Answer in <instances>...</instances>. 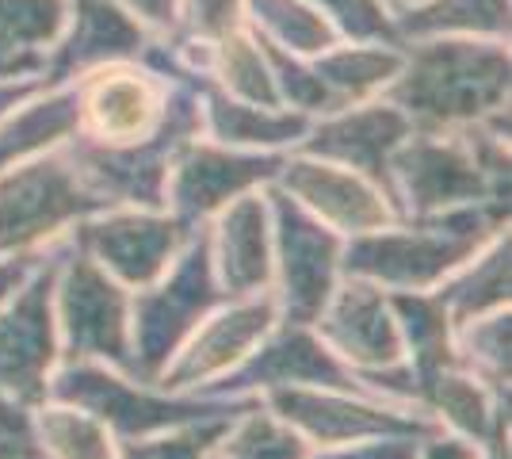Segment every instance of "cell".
Wrapping results in <instances>:
<instances>
[{
  "label": "cell",
  "instance_id": "6da1fadb",
  "mask_svg": "<svg viewBox=\"0 0 512 459\" xmlns=\"http://www.w3.org/2000/svg\"><path fill=\"white\" fill-rule=\"evenodd\" d=\"M383 92L413 123V131H459L493 111H505L509 50L497 39L482 43L467 35L421 39Z\"/></svg>",
  "mask_w": 512,
  "mask_h": 459
},
{
  "label": "cell",
  "instance_id": "7a4b0ae2",
  "mask_svg": "<svg viewBox=\"0 0 512 459\" xmlns=\"http://www.w3.org/2000/svg\"><path fill=\"white\" fill-rule=\"evenodd\" d=\"M509 222L505 199L467 203L444 215L394 222L375 234L352 238L341 249V268L356 280L394 291H425L448 280Z\"/></svg>",
  "mask_w": 512,
  "mask_h": 459
},
{
  "label": "cell",
  "instance_id": "3957f363",
  "mask_svg": "<svg viewBox=\"0 0 512 459\" xmlns=\"http://www.w3.org/2000/svg\"><path fill=\"white\" fill-rule=\"evenodd\" d=\"M46 398L65 402L104 421L111 433L123 440L153 437V433H169L180 425L195 421H214V417H241L256 398H169V394H150L142 387L127 383L123 375L96 368L88 360H69L62 372L46 379Z\"/></svg>",
  "mask_w": 512,
  "mask_h": 459
},
{
  "label": "cell",
  "instance_id": "277c9868",
  "mask_svg": "<svg viewBox=\"0 0 512 459\" xmlns=\"http://www.w3.org/2000/svg\"><path fill=\"white\" fill-rule=\"evenodd\" d=\"M226 303H230V295L222 291L218 276H214L211 234L203 226H195L169 280L157 284L153 291H142L130 303V314H134L130 375H138L146 383L161 379V372L195 333V326Z\"/></svg>",
  "mask_w": 512,
  "mask_h": 459
},
{
  "label": "cell",
  "instance_id": "5b68a950",
  "mask_svg": "<svg viewBox=\"0 0 512 459\" xmlns=\"http://www.w3.org/2000/svg\"><path fill=\"white\" fill-rule=\"evenodd\" d=\"M199 119H203L199 96L192 88H172L165 119L150 138L127 142V146H104V142L81 138V142H73V161L107 203L161 207L172 161L192 142V134L199 131Z\"/></svg>",
  "mask_w": 512,
  "mask_h": 459
},
{
  "label": "cell",
  "instance_id": "8992f818",
  "mask_svg": "<svg viewBox=\"0 0 512 459\" xmlns=\"http://www.w3.org/2000/svg\"><path fill=\"white\" fill-rule=\"evenodd\" d=\"M107 207L111 203L81 176L73 153H50L16 169L8 165L0 169V257L23 253L69 222Z\"/></svg>",
  "mask_w": 512,
  "mask_h": 459
},
{
  "label": "cell",
  "instance_id": "52a82bcc",
  "mask_svg": "<svg viewBox=\"0 0 512 459\" xmlns=\"http://www.w3.org/2000/svg\"><path fill=\"white\" fill-rule=\"evenodd\" d=\"M69 253V245H54L27 272L20 291H12L0 310V394L20 406H43L46 379L58 360L54 333V284Z\"/></svg>",
  "mask_w": 512,
  "mask_h": 459
},
{
  "label": "cell",
  "instance_id": "ba28073f",
  "mask_svg": "<svg viewBox=\"0 0 512 459\" xmlns=\"http://www.w3.org/2000/svg\"><path fill=\"white\" fill-rule=\"evenodd\" d=\"M390 180H394V196L402 207V222L444 215V211L486 203V199L509 203V192H501L490 173L478 165L463 131H413L390 157Z\"/></svg>",
  "mask_w": 512,
  "mask_h": 459
},
{
  "label": "cell",
  "instance_id": "9c48e42d",
  "mask_svg": "<svg viewBox=\"0 0 512 459\" xmlns=\"http://www.w3.org/2000/svg\"><path fill=\"white\" fill-rule=\"evenodd\" d=\"M58 310L65 329L69 360H107L130 375V303L119 280L69 241V253L58 272Z\"/></svg>",
  "mask_w": 512,
  "mask_h": 459
},
{
  "label": "cell",
  "instance_id": "30bf717a",
  "mask_svg": "<svg viewBox=\"0 0 512 459\" xmlns=\"http://www.w3.org/2000/svg\"><path fill=\"white\" fill-rule=\"evenodd\" d=\"M272 215H276V253L279 280H283V318L291 326H314L325 303L337 291L341 272V238L318 222L302 203L287 192H272Z\"/></svg>",
  "mask_w": 512,
  "mask_h": 459
},
{
  "label": "cell",
  "instance_id": "8fae6325",
  "mask_svg": "<svg viewBox=\"0 0 512 459\" xmlns=\"http://www.w3.org/2000/svg\"><path fill=\"white\" fill-rule=\"evenodd\" d=\"M268 406L279 421H287L295 433L318 444H348V440L375 437H436L440 425L428 417L398 414L379 402H367L363 394L318 391V387H276L268 394Z\"/></svg>",
  "mask_w": 512,
  "mask_h": 459
},
{
  "label": "cell",
  "instance_id": "7c38bea8",
  "mask_svg": "<svg viewBox=\"0 0 512 459\" xmlns=\"http://www.w3.org/2000/svg\"><path fill=\"white\" fill-rule=\"evenodd\" d=\"M276 391V387H318V391H344V394H363L356 372L341 364L333 349L321 341L310 326H291L283 322V329L268 333V341L260 345V352H249L234 372L222 383H214V394H245V391Z\"/></svg>",
  "mask_w": 512,
  "mask_h": 459
},
{
  "label": "cell",
  "instance_id": "4fadbf2b",
  "mask_svg": "<svg viewBox=\"0 0 512 459\" xmlns=\"http://www.w3.org/2000/svg\"><path fill=\"white\" fill-rule=\"evenodd\" d=\"M279 169H283V157L276 153H237L230 146L222 150V146L188 142L172 161L165 203H172V219L195 230L230 199L245 196L264 180H276Z\"/></svg>",
  "mask_w": 512,
  "mask_h": 459
},
{
  "label": "cell",
  "instance_id": "5bb4252c",
  "mask_svg": "<svg viewBox=\"0 0 512 459\" xmlns=\"http://www.w3.org/2000/svg\"><path fill=\"white\" fill-rule=\"evenodd\" d=\"M306 134H310L302 142L306 157H321V161H333V165H344L352 173L367 176L390 199L394 215L402 222V207H398L394 180H390V157L413 134V123L402 111L390 100L367 104V108H341L329 111V119Z\"/></svg>",
  "mask_w": 512,
  "mask_h": 459
},
{
  "label": "cell",
  "instance_id": "9a60e30c",
  "mask_svg": "<svg viewBox=\"0 0 512 459\" xmlns=\"http://www.w3.org/2000/svg\"><path fill=\"white\" fill-rule=\"evenodd\" d=\"M77 100H81V127H88L92 142L127 146L150 138L161 127L169 108V85L161 73L111 62L77 88Z\"/></svg>",
  "mask_w": 512,
  "mask_h": 459
},
{
  "label": "cell",
  "instance_id": "2e32d148",
  "mask_svg": "<svg viewBox=\"0 0 512 459\" xmlns=\"http://www.w3.org/2000/svg\"><path fill=\"white\" fill-rule=\"evenodd\" d=\"M188 226L172 219V215H107L100 222H85L73 241L77 249H85L92 261L104 268L111 280L127 287H150L161 280V272L169 261L184 249Z\"/></svg>",
  "mask_w": 512,
  "mask_h": 459
},
{
  "label": "cell",
  "instance_id": "e0dca14e",
  "mask_svg": "<svg viewBox=\"0 0 512 459\" xmlns=\"http://www.w3.org/2000/svg\"><path fill=\"white\" fill-rule=\"evenodd\" d=\"M283 192L302 203L310 215H318V222L341 230V234H375L394 226L398 215L390 207V199L367 180V176L352 173L344 165L321 161V157H291L279 169Z\"/></svg>",
  "mask_w": 512,
  "mask_h": 459
},
{
  "label": "cell",
  "instance_id": "ac0fdd59",
  "mask_svg": "<svg viewBox=\"0 0 512 459\" xmlns=\"http://www.w3.org/2000/svg\"><path fill=\"white\" fill-rule=\"evenodd\" d=\"M314 326L321 329V341L333 349V356L348 360L352 372H375L406 360V345L383 287L367 280L348 276V284L333 291Z\"/></svg>",
  "mask_w": 512,
  "mask_h": 459
},
{
  "label": "cell",
  "instance_id": "d6986e66",
  "mask_svg": "<svg viewBox=\"0 0 512 459\" xmlns=\"http://www.w3.org/2000/svg\"><path fill=\"white\" fill-rule=\"evenodd\" d=\"M276 326V299L260 295V299H245V303L222 310L207 326L188 341V349L180 352V360L169 372H161V387L165 391H184V387H199L214 375L234 372L237 364L272 333Z\"/></svg>",
  "mask_w": 512,
  "mask_h": 459
},
{
  "label": "cell",
  "instance_id": "ffe728a7",
  "mask_svg": "<svg viewBox=\"0 0 512 459\" xmlns=\"http://www.w3.org/2000/svg\"><path fill=\"white\" fill-rule=\"evenodd\" d=\"M146 46V27L115 0H73V23L50 62L46 85H62L69 77L100 69L111 62H130Z\"/></svg>",
  "mask_w": 512,
  "mask_h": 459
},
{
  "label": "cell",
  "instance_id": "44dd1931",
  "mask_svg": "<svg viewBox=\"0 0 512 459\" xmlns=\"http://www.w3.org/2000/svg\"><path fill=\"white\" fill-rule=\"evenodd\" d=\"M214 276L230 299H249L272 280V230H268V203L260 196H245L230 203L218 219V234L211 238Z\"/></svg>",
  "mask_w": 512,
  "mask_h": 459
},
{
  "label": "cell",
  "instance_id": "7402d4cb",
  "mask_svg": "<svg viewBox=\"0 0 512 459\" xmlns=\"http://www.w3.org/2000/svg\"><path fill=\"white\" fill-rule=\"evenodd\" d=\"M386 303L398 322L402 345L409 349L406 368L413 375V402H417L436 375L459 364L455 345H451V318L440 306V299L425 295V291H390Z\"/></svg>",
  "mask_w": 512,
  "mask_h": 459
},
{
  "label": "cell",
  "instance_id": "603a6c76",
  "mask_svg": "<svg viewBox=\"0 0 512 459\" xmlns=\"http://www.w3.org/2000/svg\"><path fill=\"white\" fill-rule=\"evenodd\" d=\"M203 115H207V127H211V134L222 146L276 150V146L299 142L310 131V115H302V111L256 108V104L234 100L230 92H222L214 85H203Z\"/></svg>",
  "mask_w": 512,
  "mask_h": 459
},
{
  "label": "cell",
  "instance_id": "cb8c5ba5",
  "mask_svg": "<svg viewBox=\"0 0 512 459\" xmlns=\"http://www.w3.org/2000/svg\"><path fill=\"white\" fill-rule=\"evenodd\" d=\"M77 131H81L77 88H54V92L43 88L39 100H31L23 111L0 119V169L50 150L65 138H73Z\"/></svg>",
  "mask_w": 512,
  "mask_h": 459
},
{
  "label": "cell",
  "instance_id": "d4e9b609",
  "mask_svg": "<svg viewBox=\"0 0 512 459\" xmlns=\"http://www.w3.org/2000/svg\"><path fill=\"white\" fill-rule=\"evenodd\" d=\"M394 31L413 39H501L509 35V0H417L394 16Z\"/></svg>",
  "mask_w": 512,
  "mask_h": 459
},
{
  "label": "cell",
  "instance_id": "484cf974",
  "mask_svg": "<svg viewBox=\"0 0 512 459\" xmlns=\"http://www.w3.org/2000/svg\"><path fill=\"white\" fill-rule=\"evenodd\" d=\"M402 62H406V54L394 50L390 43H360L344 46V50H337V46L325 50V54L314 58V69L325 81V88L333 92L337 111H341L390 85L402 73Z\"/></svg>",
  "mask_w": 512,
  "mask_h": 459
},
{
  "label": "cell",
  "instance_id": "4316f807",
  "mask_svg": "<svg viewBox=\"0 0 512 459\" xmlns=\"http://www.w3.org/2000/svg\"><path fill=\"white\" fill-rule=\"evenodd\" d=\"M512 245L509 234L493 245L490 253L478 264L463 268L459 276H451L448 284L436 291L440 306L448 310L451 326H467L482 314H493L509 303V287H512Z\"/></svg>",
  "mask_w": 512,
  "mask_h": 459
},
{
  "label": "cell",
  "instance_id": "83f0119b",
  "mask_svg": "<svg viewBox=\"0 0 512 459\" xmlns=\"http://www.w3.org/2000/svg\"><path fill=\"white\" fill-rule=\"evenodd\" d=\"M417 402L428 406V410H436L451 429H459L467 440H482V444L490 440L497 414L509 410L505 398H493L490 387L482 379H474L470 372H463L459 364L436 375L425 391H421Z\"/></svg>",
  "mask_w": 512,
  "mask_h": 459
},
{
  "label": "cell",
  "instance_id": "f1b7e54d",
  "mask_svg": "<svg viewBox=\"0 0 512 459\" xmlns=\"http://www.w3.org/2000/svg\"><path fill=\"white\" fill-rule=\"evenodd\" d=\"M260 39L276 43L287 54L318 58L337 46V27L321 16L310 0H245Z\"/></svg>",
  "mask_w": 512,
  "mask_h": 459
},
{
  "label": "cell",
  "instance_id": "f546056e",
  "mask_svg": "<svg viewBox=\"0 0 512 459\" xmlns=\"http://www.w3.org/2000/svg\"><path fill=\"white\" fill-rule=\"evenodd\" d=\"M211 62H214V77L222 81V92H230L234 100H245V104H256V108H272L279 111V92L276 81H272V69H268V58L260 50V39L245 35L241 27L230 31L226 39H218L211 46Z\"/></svg>",
  "mask_w": 512,
  "mask_h": 459
},
{
  "label": "cell",
  "instance_id": "4dcf8cb0",
  "mask_svg": "<svg viewBox=\"0 0 512 459\" xmlns=\"http://www.w3.org/2000/svg\"><path fill=\"white\" fill-rule=\"evenodd\" d=\"M459 345H455V360L459 368L482 379L490 387L493 398L509 402V364H512V322L509 310H493L490 318H474L467 326H459Z\"/></svg>",
  "mask_w": 512,
  "mask_h": 459
},
{
  "label": "cell",
  "instance_id": "1f68e13d",
  "mask_svg": "<svg viewBox=\"0 0 512 459\" xmlns=\"http://www.w3.org/2000/svg\"><path fill=\"white\" fill-rule=\"evenodd\" d=\"M35 437L43 444L46 459H115V444L104 421L65 402L39 406Z\"/></svg>",
  "mask_w": 512,
  "mask_h": 459
},
{
  "label": "cell",
  "instance_id": "d6a6232c",
  "mask_svg": "<svg viewBox=\"0 0 512 459\" xmlns=\"http://www.w3.org/2000/svg\"><path fill=\"white\" fill-rule=\"evenodd\" d=\"M218 444V459H306V440L295 433L287 421H279L276 414H268L256 398L245 410L241 421H230V429L222 433Z\"/></svg>",
  "mask_w": 512,
  "mask_h": 459
},
{
  "label": "cell",
  "instance_id": "836d02e7",
  "mask_svg": "<svg viewBox=\"0 0 512 459\" xmlns=\"http://www.w3.org/2000/svg\"><path fill=\"white\" fill-rule=\"evenodd\" d=\"M69 20V0H0V43L39 54L58 43Z\"/></svg>",
  "mask_w": 512,
  "mask_h": 459
},
{
  "label": "cell",
  "instance_id": "e575fe53",
  "mask_svg": "<svg viewBox=\"0 0 512 459\" xmlns=\"http://www.w3.org/2000/svg\"><path fill=\"white\" fill-rule=\"evenodd\" d=\"M260 50H264L268 69H272L279 104L302 111V115H314V111L329 115V111H337V100H333V92H329V88H325V81L318 77V69L306 66L299 54L279 50V46L268 43V39H260Z\"/></svg>",
  "mask_w": 512,
  "mask_h": 459
},
{
  "label": "cell",
  "instance_id": "d590c367",
  "mask_svg": "<svg viewBox=\"0 0 512 459\" xmlns=\"http://www.w3.org/2000/svg\"><path fill=\"white\" fill-rule=\"evenodd\" d=\"M234 417H214V421H195V425H180L169 429L157 440H127L123 444V459H207L222 433L230 429Z\"/></svg>",
  "mask_w": 512,
  "mask_h": 459
},
{
  "label": "cell",
  "instance_id": "8d00e7d4",
  "mask_svg": "<svg viewBox=\"0 0 512 459\" xmlns=\"http://www.w3.org/2000/svg\"><path fill=\"white\" fill-rule=\"evenodd\" d=\"M325 20L337 27V35L360 43H394V16H386L383 0H310Z\"/></svg>",
  "mask_w": 512,
  "mask_h": 459
},
{
  "label": "cell",
  "instance_id": "74e56055",
  "mask_svg": "<svg viewBox=\"0 0 512 459\" xmlns=\"http://www.w3.org/2000/svg\"><path fill=\"white\" fill-rule=\"evenodd\" d=\"M176 16L184 27V46L211 50L218 39H226L230 31L241 27L245 0H180Z\"/></svg>",
  "mask_w": 512,
  "mask_h": 459
},
{
  "label": "cell",
  "instance_id": "f35d334b",
  "mask_svg": "<svg viewBox=\"0 0 512 459\" xmlns=\"http://www.w3.org/2000/svg\"><path fill=\"white\" fill-rule=\"evenodd\" d=\"M421 437H375L360 448H341V452H325L318 459H417Z\"/></svg>",
  "mask_w": 512,
  "mask_h": 459
},
{
  "label": "cell",
  "instance_id": "ab89813d",
  "mask_svg": "<svg viewBox=\"0 0 512 459\" xmlns=\"http://www.w3.org/2000/svg\"><path fill=\"white\" fill-rule=\"evenodd\" d=\"M115 4H123L134 20H146L153 27H172L180 0H115Z\"/></svg>",
  "mask_w": 512,
  "mask_h": 459
},
{
  "label": "cell",
  "instance_id": "60d3db41",
  "mask_svg": "<svg viewBox=\"0 0 512 459\" xmlns=\"http://www.w3.org/2000/svg\"><path fill=\"white\" fill-rule=\"evenodd\" d=\"M35 69H46L43 54H31V50H16V46L0 43V81H12V77L35 73Z\"/></svg>",
  "mask_w": 512,
  "mask_h": 459
},
{
  "label": "cell",
  "instance_id": "b9f144b4",
  "mask_svg": "<svg viewBox=\"0 0 512 459\" xmlns=\"http://www.w3.org/2000/svg\"><path fill=\"white\" fill-rule=\"evenodd\" d=\"M35 264H39V257H27V253H12L8 261H0V306H4V299L27 280V272H31Z\"/></svg>",
  "mask_w": 512,
  "mask_h": 459
},
{
  "label": "cell",
  "instance_id": "7bdbcfd3",
  "mask_svg": "<svg viewBox=\"0 0 512 459\" xmlns=\"http://www.w3.org/2000/svg\"><path fill=\"white\" fill-rule=\"evenodd\" d=\"M43 88H46V77H43V81H20V77H16V81H0V119L16 108L20 100L39 96Z\"/></svg>",
  "mask_w": 512,
  "mask_h": 459
},
{
  "label": "cell",
  "instance_id": "ee69618b",
  "mask_svg": "<svg viewBox=\"0 0 512 459\" xmlns=\"http://www.w3.org/2000/svg\"><path fill=\"white\" fill-rule=\"evenodd\" d=\"M417 459H478L474 456V448H470L467 440H455V437H432L425 452H417Z\"/></svg>",
  "mask_w": 512,
  "mask_h": 459
},
{
  "label": "cell",
  "instance_id": "f6af8a7d",
  "mask_svg": "<svg viewBox=\"0 0 512 459\" xmlns=\"http://www.w3.org/2000/svg\"><path fill=\"white\" fill-rule=\"evenodd\" d=\"M383 4H390V8H398V12H402V8H409V4H417V0H383Z\"/></svg>",
  "mask_w": 512,
  "mask_h": 459
}]
</instances>
